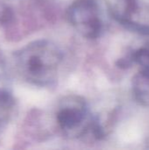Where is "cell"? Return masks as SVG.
<instances>
[{
	"label": "cell",
	"instance_id": "cell-1",
	"mask_svg": "<svg viewBox=\"0 0 149 150\" xmlns=\"http://www.w3.org/2000/svg\"><path fill=\"white\" fill-rule=\"evenodd\" d=\"M62 58L60 47L48 40L32 41L14 54L15 65L20 76L40 87L49 86L56 81Z\"/></svg>",
	"mask_w": 149,
	"mask_h": 150
},
{
	"label": "cell",
	"instance_id": "cell-2",
	"mask_svg": "<svg viewBox=\"0 0 149 150\" xmlns=\"http://www.w3.org/2000/svg\"><path fill=\"white\" fill-rule=\"evenodd\" d=\"M56 120L62 134L71 139L82 137L92 126L87 102L76 95L66 96L60 101Z\"/></svg>",
	"mask_w": 149,
	"mask_h": 150
},
{
	"label": "cell",
	"instance_id": "cell-3",
	"mask_svg": "<svg viewBox=\"0 0 149 150\" xmlns=\"http://www.w3.org/2000/svg\"><path fill=\"white\" fill-rule=\"evenodd\" d=\"M68 18L83 37L96 39L104 29L97 0H75L68 10Z\"/></svg>",
	"mask_w": 149,
	"mask_h": 150
},
{
	"label": "cell",
	"instance_id": "cell-4",
	"mask_svg": "<svg viewBox=\"0 0 149 150\" xmlns=\"http://www.w3.org/2000/svg\"><path fill=\"white\" fill-rule=\"evenodd\" d=\"M116 19L129 30L134 31V32L139 33L143 34V35H149L148 25L134 23V22L129 20L128 18H126V17H116Z\"/></svg>",
	"mask_w": 149,
	"mask_h": 150
},
{
	"label": "cell",
	"instance_id": "cell-5",
	"mask_svg": "<svg viewBox=\"0 0 149 150\" xmlns=\"http://www.w3.org/2000/svg\"><path fill=\"white\" fill-rule=\"evenodd\" d=\"M12 18V12L6 5L0 4V23H7Z\"/></svg>",
	"mask_w": 149,
	"mask_h": 150
},
{
	"label": "cell",
	"instance_id": "cell-6",
	"mask_svg": "<svg viewBox=\"0 0 149 150\" xmlns=\"http://www.w3.org/2000/svg\"><path fill=\"white\" fill-rule=\"evenodd\" d=\"M142 75L149 79V66L144 67V69L142 70Z\"/></svg>",
	"mask_w": 149,
	"mask_h": 150
}]
</instances>
